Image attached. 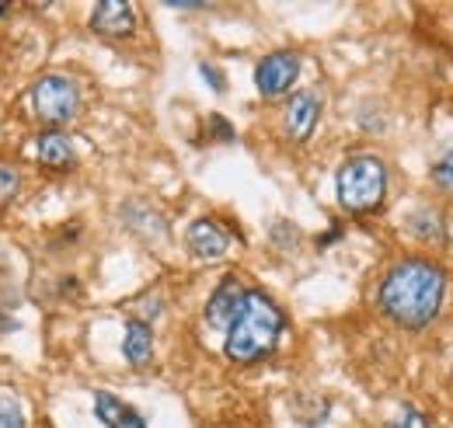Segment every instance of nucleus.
<instances>
[{
  "label": "nucleus",
  "instance_id": "20e7f679",
  "mask_svg": "<svg viewBox=\"0 0 453 428\" xmlns=\"http://www.w3.org/2000/svg\"><path fill=\"white\" fill-rule=\"evenodd\" d=\"M32 105H35V115L46 118V122H70L77 111H81V91L70 77L63 73H46L42 80H35L32 88Z\"/></svg>",
  "mask_w": 453,
  "mask_h": 428
},
{
  "label": "nucleus",
  "instance_id": "9b49d317",
  "mask_svg": "<svg viewBox=\"0 0 453 428\" xmlns=\"http://www.w3.org/2000/svg\"><path fill=\"white\" fill-rule=\"evenodd\" d=\"M122 355H126V363H129V366H136V370L150 363V355H154V331H150V324L140 321V317L126 321Z\"/></svg>",
  "mask_w": 453,
  "mask_h": 428
},
{
  "label": "nucleus",
  "instance_id": "a211bd4d",
  "mask_svg": "<svg viewBox=\"0 0 453 428\" xmlns=\"http://www.w3.org/2000/svg\"><path fill=\"white\" fill-rule=\"evenodd\" d=\"M0 428H25V418L18 411V404H0Z\"/></svg>",
  "mask_w": 453,
  "mask_h": 428
},
{
  "label": "nucleus",
  "instance_id": "4468645a",
  "mask_svg": "<svg viewBox=\"0 0 453 428\" xmlns=\"http://www.w3.org/2000/svg\"><path fill=\"white\" fill-rule=\"evenodd\" d=\"M429 174H433L436 188H440L443 195H450V199H453V150H447L440 161L433 164V171H429Z\"/></svg>",
  "mask_w": 453,
  "mask_h": 428
},
{
  "label": "nucleus",
  "instance_id": "1a4fd4ad",
  "mask_svg": "<svg viewBox=\"0 0 453 428\" xmlns=\"http://www.w3.org/2000/svg\"><path fill=\"white\" fill-rule=\"evenodd\" d=\"M91 28L98 35H109V39H122L136 28V11L133 4H122V0H105V4H95L91 11Z\"/></svg>",
  "mask_w": 453,
  "mask_h": 428
},
{
  "label": "nucleus",
  "instance_id": "f03ea898",
  "mask_svg": "<svg viewBox=\"0 0 453 428\" xmlns=\"http://www.w3.org/2000/svg\"><path fill=\"white\" fill-rule=\"evenodd\" d=\"M283 327H286L283 310L262 289H248L237 321L230 324V331H226V341H224L226 359L230 363H241V366L265 359L276 348Z\"/></svg>",
  "mask_w": 453,
  "mask_h": 428
},
{
  "label": "nucleus",
  "instance_id": "f3484780",
  "mask_svg": "<svg viewBox=\"0 0 453 428\" xmlns=\"http://www.w3.org/2000/svg\"><path fill=\"white\" fill-rule=\"evenodd\" d=\"M14 192H18V171H11V167L0 164V203L14 199Z\"/></svg>",
  "mask_w": 453,
  "mask_h": 428
},
{
  "label": "nucleus",
  "instance_id": "2eb2a0df",
  "mask_svg": "<svg viewBox=\"0 0 453 428\" xmlns=\"http://www.w3.org/2000/svg\"><path fill=\"white\" fill-rule=\"evenodd\" d=\"M388 428H429V418L422 411H415V408H404Z\"/></svg>",
  "mask_w": 453,
  "mask_h": 428
},
{
  "label": "nucleus",
  "instance_id": "39448f33",
  "mask_svg": "<svg viewBox=\"0 0 453 428\" xmlns=\"http://www.w3.org/2000/svg\"><path fill=\"white\" fill-rule=\"evenodd\" d=\"M300 77V56L280 50V53H269L258 59L255 66V88L262 98H280L286 95Z\"/></svg>",
  "mask_w": 453,
  "mask_h": 428
},
{
  "label": "nucleus",
  "instance_id": "7ed1b4c3",
  "mask_svg": "<svg viewBox=\"0 0 453 428\" xmlns=\"http://www.w3.org/2000/svg\"><path fill=\"white\" fill-rule=\"evenodd\" d=\"M388 185H391L388 164L377 154H356L335 174V192L345 213H377L388 199Z\"/></svg>",
  "mask_w": 453,
  "mask_h": 428
},
{
  "label": "nucleus",
  "instance_id": "dca6fc26",
  "mask_svg": "<svg viewBox=\"0 0 453 428\" xmlns=\"http://www.w3.org/2000/svg\"><path fill=\"white\" fill-rule=\"evenodd\" d=\"M199 73H203V80H206L217 95H224L226 91V80H224V73H220V66H213V63H199Z\"/></svg>",
  "mask_w": 453,
  "mask_h": 428
},
{
  "label": "nucleus",
  "instance_id": "0eeeda50",
  "mask_svg": "<svg viewBox=\"0 0 453 428\" xmlns=\"http://www.w3.org/2000/svg\"><path fill=\"white\" fill-rule=\"evenodd\" d=\"M318 118H321V98H318L314 91H296V95L286 102V111H283L286 136L296 140V143L311 140Z\"/></svg>",
  "mask_w": 453,
  "mask_h": 428
},
{
  "label": "nucleus",
  "instance_id": "f257e3e1",
  "mask_svg": "<svg viewBox=\"0 0 453 428\" xmlns=\"http://www.w3.org/2000/svg\"><path fill=\"white\" fill-rule=\"evenodd\" d=\"M447 300V271L429 258H401L377 286V307L404 331H422L436 321Z\"/></svg>",
  "mask_w": 453,
  "mask_h": 428
},
{
  "label": "nucleus",
  "instance_id": "9d476101",
  "mask_svg": "<svg viewBox=\"0 0 453 428\" xmlns=\"http://www.w3.org/2000/svg\"><path fill=\"white\" fill-rule=\"evenodd\" d=\"M95 415H98L102 425L109 428H147V418L136 408H129L126 401H119L112 394H105V390L95 394Z\"/></svg>",
  "mask_w": 453,
  "mask_h": 428
},
{
  "label": "nucleus",
  "instance_id": "6ab92c4d",
  "mask_svg": "<svg viewBox=\"0 0 453 428\" xmlns=\"http://www.w3.org/2000/svg\"><path fill=\"white\" fill-rule=\"evenodd\" d=\"M342 237V230H332V233H321V237H318V248H328V244H332V241H339Z\"/></svg>",
  "mask_w": 453,
  "mask_h": 428
},
{
  "label": "nucleus",
  "instance_id": "ddd939ff",
  "mask_svg": "<svg viewBox=\"0 0 453 428\" xmlns=\"http://www.w3.org/2000/svg\"><path fill=\"white\" fill-rule=\"evenodd\" d=\"M35 154H39V161L46 164V167H53V171H66V167H73V161H77L73 143L59 129H50V133H42L35 140Z\"/></svg>",
  "mask_w": 453,
  "mask_h": 428
},
{
  "label": "nucleus",
  "instance_id": "6e6552de",
  "mask_svg": "<svg viewBox=\"0 0 453 428\" xmlns=\"http://www.w3.org/2000/svg\"><path fill=\"white\" fill-rule=\"evenodd\" d=\"M185 244H188V251H192L196 258H203V262H217V258H224L226 255L230 237H226V230L217 223V219L203 216V219L188 223V230H185Z\"/></svg>",
  "mask_w": 453,
  "mask_h": 428
},
{
  "label": "nucleus",
  "instance_id": "f8f14e48",
  "mask_svg": "<svg viewBox=\"0 0 453 428\" xmlns=\"http://www.w3.org/2000/svg\"><path fill=\"white\" fill-rule=\"evenodd\" d=\"M404 230L408 237L422 241V244H436V241H447V223H443V213L433 210V206H418L404 216Z\"/></svg>",
  "mask_w": 453,
  "mask_h": 428
},
{
  "label": "nucleus",
  "instance_id": "423d86ee",
  "mask_svg": "<svg viewBox=\"0 0 453 428\" xmlns=\"http://www.w3.org/2000/svg\"><path fill=\"white\" fill-rule=\"evenodd\" d=\"M244 296H248V289L234 275H226L206 303V324L217 327V331H230V324L237 321V314L244 307Z\"/></svg>",
  "mask_w": 453,
  "mask_h": 428
}]
</instances>
